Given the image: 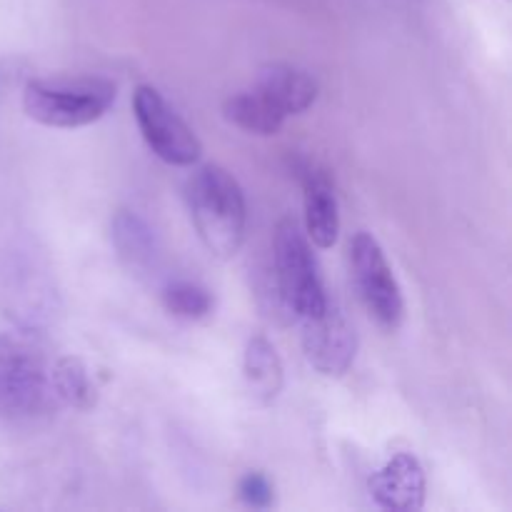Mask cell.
<instances>
[{
    "instance_id": "obj_7",
    "label": "cell",
    "mask_w": 512,
    "mask_h": 512,
    "mask_svg": "<svg viewBox=\"0 0 512 512\" xmlns=\"http://www.w3.org/2000/svg\"><path fill=\"white\" fill-rule=\"evenodd\" d=\"M303 323V353L308 363L328 378H340L350 370L358 350V335L343 313L328 303V308Z\"/></svg>"
},
{
    "instance_id": "obj_14",
    "label": "cell",
    "mask_w": 512,
    "mask_h": 512,
    "mask_svg": "<svg viewBox=\"0 0 512 512\" xmlns=\"http://www.w3.org/2000/svg\"><path fill=\"white\" fill-rule=\"evenodd\" d=\"M50 388L55 400L75 410H90L95 405V385L78 355H63L50 365Z\"/></svg>"
},
{
    "instance_id": "obj_15",
    "label": "cell",
    "mask_w": 512,
    "mask_h": 512,
    "mask_svg": "<svg viewBox=\"0 0 512 512\" xmlns=\"http://www.w3.org/2000/svg\"><path fill=\"white\" fill-rule=\"evenodd\" d=\"M163 305L173 318L203 320L213 313V295L203 285L178 280L163 290Z\"/></svg>"
},
{
    "instance_id": "obj_12",
    "label": "cell",
    "mask_w": 512,
    "mask_h": 512,
    "mask_svg": "<svg viewBox=\"0 0 512 512\" xmlns=\"http://www.w3.org/2000/svg\"><path fill=\"white\" fill-rule=\"evenodd\" d=\"M113 245L118 258L135 273H143L155 265L158 240L153 228L133 210H118L113 218Z\"/></svg>"
},
{
    "instance_id": "obj_11",
    "label": "cell",
    "mask_w": 512,
    "mask_h": 512,
    "mask_svg": "<svg viewBox=\"0 0 512 512\" xmlns=\"http://www.w3.org/2000/svg\"><path fill=\"white\" fill-rule=\"evenodd\" d=\"M243 373L255 403H273L280 395V390H283V360H280L275 345L268 338H263V335H253L248 340V345H245Z\"/></svg>"
},
{
    "instance_id": "obj_5",
    "label": "cell",
    "mask_w": 512,
    "mask_h": 512,
    "mask_svg": "<svg viewBox=\"0 0 512 512\" xmlns=\"http://www.w3.org/2000/svg\"><path fill=\"white\" fill-rule=\"evenodd\" d=\"M133 113L140 135L160 160L168 165H180V168L198 163L203 155L198 135L170 108L168 100L153 85H140L135 90Z\"/></svg>"
},
{
    "instance_id": "obj_4",
    "label": "cell",
    "mask_w": 512,
    "mask_h": 512,
    "mask_svg": "<svg viewBox=\"0 0 512 512\" xmlns=\"http://www.w3.org/2000/svg\"><path fill=\"white\" fill-rule=\"evenodd\" d=\"M53 398L43 353L20 335H0V420L30 423Z\"/></svg>"
},
{
    "instance_id": "obj_6",
    "label": "cell",
    "mask_w": 512,
    "mask_h": 512,
    "mask_svg": "<svg viewBox=\"0 0 512 512\" xmlns=\"http://www.w3.org/2000/svg\"><path fill=\"white\" fill-rule=\"evenodd\" d=\"M350 265L360 300L368 313L383 325L385 330H395L403 323L405 300L393 268L385 258L383 248L370 233H358L350 243Z\"/></svg>"
},
{
    "instance_id": "obj_3",
    "label": "cell",
    "mask_w": 512,
    "mask_h": 512,
    "mask_svg": "<svg viewBox=\"0 0 512 512\" xmlns=\"http://www.w3.org/2000/svg\"><path fill=\"white\" fill-rule=\"evenodd\" d=\"M273 273L280 305L295 320L313 318L328 308L318 263L310 250L308 235L293 218H283L273 235Z\"/></svg>"
},
{
    "instance_id": "obj_10",
    "label": "cell",
    "mask_w": 512,
    "mask_h": 512,
    "mask_svg": "<svg viewBox=\"0 0 512 512\" xmlns=\"http://www.w3.org/2000/svg\"><path fill=\"white\" fill-rule=\"evenodd\" d=\"M253 88L285 118L305 113L318 98V83L305 70L288 63H270L260 68Z\"/></svg>"
},
{
    "instance_id": "obj_8",
    "label": "cell",
    "mask_w": 512,
    "mask_h": 512,
    "mask_svg": "<svg viewBox=\"0 0 512 512\" xmlns=\"http://www.w3.org/2000/svg\"><path fill=\"white\" fill-rule=\"evenodd\" d=\"M370 498L383 510L418 512L425 505V470L420 460L410 453L393 455L378 473L368 480Z\"/></svg>"
},
{
    "instance_id": "obj_2",
    "label": "cell",
    "mask_w": 512,
    "mask_h": 512,
    "mask_svg": "<svg viewBox=\"0 0 512 512\" xmlns=\"http://www.w3.org/2000/svg\"><path fill=\"white\" fill-rule=\"evenodd\" d=\"M108 78H48L30 80L23 90V110L45 128H83L103 118L115 103Z\"/></svg>"
},
{
    "instance_id": "obj_16",
    "label": "cell",
    "mask_w": 512,
    "mask_h": 512,
    "mask_svg": "<svg viewBox=\"0 0 512 512\" xmlns=\"http://www.w3.org/2000/svg\"><path fill=\"white\" fill-rule=\"evenodd\" d=\"M238 495L248 508L268 510L273 505V485L263 473H248L238 485Z\"/></svg>"
},
{
    "instance_id": "obj_13",
    "label": "cell",
    "mask_w": 512,
    "mask_h": 512,
    "mask_svg": "<svg viewBox=\"0 0 512 512\" xmlns=\"http://www.w3.org/2000/svg\"><path fill=\"white\" fill-rule=\"evenodd\" d=\"M223 113L235 128L250 135H265V138L280 133L285 125V115L278 113L255 88L230 95L223 105Z\"/></svg>"
},
{
    "instance_id": "obj_9",
    "label": "cell",
    "mask_w": 512,
    "mask_h": 512,
    "mask_svg": "<svg viewBox=\"0 0 512 512\" xmlns=\"http://www.w3.org/2000/svg\"><path fill=\"white\" fill-rule=\"evenodd\" d=\"M305 200V235L318 248H333L340 233V205L328 170L305 160L298 168Z\"/></svg>"
},
{
    "instance_id": "obj_1",
    "label": "cell",
    "mask_w": 512,
    "mask_h": 512,
    "mask_svg": "<svg viewBox=\"0 0 512 512\" xmlns=\"http://www.w3.org/2000/svg\"><path fill=\"white\" fill-rule=\"evenodd\" d=\"M190 218L205 248L220 260H228L243 248L248 228L245 193L233 173L220 165H203L185 185Z\"/></svg>"
}]
</instances>
